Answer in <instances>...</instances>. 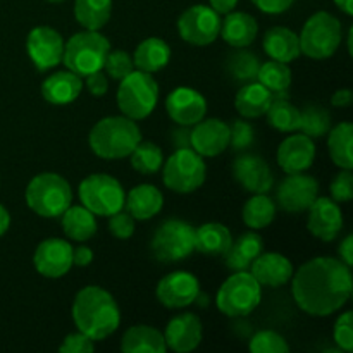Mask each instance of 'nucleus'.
<instances>
[{
	"mask_svg": "<svg viewBox=\"0 0 353 353\" xmlns=\"http://www.w3.org/2000/svg\"><path fill=\"white\" fill-rule=\"evenodd\" d=\"M352 100H353V95H352L350 88L336 90V92L333 93V97H331V103H333L334 107H341V109H345V107H350Z\"/></svg>",
	"mask_w": 353,
	"mask_h": 353,
	"instance_id": "nucleus-54",
	"label": "nucleus"
},
{
	"mask_svg": "<svg viewBox=\"0 0 353 353\" xmlns=\"http://www.w3.org/2000/svg\"><path fill=\"white\" fill-rule=\"evenodd\" d=\"M319 196V181L305 172L288 174L276 190V202L285 212H305Z\"/></svg>",
	"mask_w": 353,
	"mask_h": 353,
	"instance_id": "nucleus-13",
	"label": "nucleus"
},
{
	"mask_svg": "<svg viewBox=\"0 0 353 353\" xmlns=\"http://www.w3.org/2000/svg\"><path fill=\"white\" fill-rule=\"evenodd\" d=\"M81 76L72 71H59L50 74L41 83V97L50 105H68L81 95Z\"/></svg>",
	"mask_w": 353,
	"mask_h": 353,
	"instance_id": "nucleus-24",
	"label": "nucleus"
},
{
	"mask_svg": "<svg viewBox=\"0 0 353 353\" xmlns=\"http://www.w3.org/2000/svg\"><path fill=\"white\" fill-rule=\"evenodd\" d=\"M150 250L162 264L185 261L195 252V228L183 219H165L152 236Z\"/></svg>",
	"mask_w": 353,
	"mask_h": 353,
	"instance_id": "nucleus-9",
	"label": "nucleus"
},
{
	"mask_svg": "<svg viewBox=\"0 0 353 353\" xmlns=\"http://www.w3.org/2000/svg\"><path fill=\"white\" fill-rule=\"evenodd\" d=\"M124 207L137 221H148L164 207V195L154 185H138L124 199Z\"/></svg>",
	"mask_w": 353,
	"mask_h": 353,
	"instance_id": "nucleus-26",
	"label": "nucleus"
},
{
	"mask_svg": "<svg viewBox=\"0 0 353 353\" xmlns=\"http://www.w3.org/2000/svg\"><path fill=\"white\" fill-rule=\"evenodd\" d=\"M327 137V150L330 157L340 169H352L353 168V126L352 123H340L330 130Z\"/></svg>",
	"mask_w": 353,
	"mask_h": 353,
	"instance_id": "nucleus-37",
	"label": "nucleus"
},
{
	"mask_svg": "<svg viewBox=\"0 0 353 353\" xmlns=\"http://www.w3.org/2000/svg\"><path fill=\"white\" fill-rule=\"evenodd\" d=\"M61 217L62 231L72 241H79V243L88 241L90 238L95 236L97 230H99L95 214H92L83 205H72L71 203Z\"/></svg>",
	"mask_w": 353,
	"mask_h": 353,
	"instance_id": "nucleus-32",
	"label": "nucleus"
},
{
	"mask_svg": "<svg viewBox=\"0 0 353 353\" xmlns=\"http://www.w3.org/2000/svg\"><path fill=\"white\" fill-rule=\"evenodd\" d=\"M271 102L272 93L259 81L241 85L234 97V107L245 119H257V117L265 116Z\"/></svg>",
	"mask_w": 353,
	"mask_h": 353,
	"instance_id": "nucleus-29",
	"label": "nucleus"
},
{
	"mask_svg": "<svg viewBox=\"0 0 353 353\" xmlns=\"http://www.w3.org/2000/svg\"><path fill=\"white\" fill-rule=\"evenodd\" d=\"M278 205L265 193H254L252 199L245 202L241 210V219L250 230H264L276 219Z\"/></svg>",
	"mask_w": 353,
	"mask_h": 353,
	"instance_id": "nucleus-36",
	"label": "nucleus"
},
{
	"mask_svg": "<svg viewBox=\"0 0 353 353\" xmlns=\"http://www.w3.org/2000/svg\"><path fill=\"white\" fill-rule=\"evenodd\" d=\"M338 255H340L341 262H345V264L350 265L352 268V264H353V236L352 234H348V236L341 241L340 247H338Z\"/></svg>",
	"mask_w": 353,
	"mask_h": 353,
	"instance_id": "nucleus-53",
	"label": "nucleus"
},
{
	"mask_svg": "<svg viewBox=\"0 0 353 353\" xmlns=\"http://www.w3.org/2000/svg\"><path fill=\"white\" fill-rule=\"evenodd\" d=\"M169 141L176 150L179 148H192V126L178 124L176 128L169 130Z\"/></svg>",
	"mask_w": 353,
	"mask_h": 353,
	"instance_id": "nucleus-50",
	"label": "nucleus"
},
{
	"mask_svg": "<svg viewBox=\"0 0 353 353\" xmlns=\"http://www.w3.org/2000/svg\"><path fill=\"white\" fill-rule=\"evenodd\" d=\"M161 169L165 188L181 195L196 192L207 178L205 161L193 148L174 150Z\"/></svg>",
	"mask_w": 353,
	"mask_h": 353,
	"instance_id": "nucleus-10",
	"label": "nucleus"
},
{
	"mask_svg": "<svg viewBox=\"0 0 353 353\" xmlns=\"http://www.w3.org/2000/svg\"><path fill=\"white\" fill-rule=\"evenodd\" d=\"M248 272L257 279L262 288H281L283 285H286L292 279L295 269H293L292 261L283 254H278V252L264 254L262 252L252 262Z\"/></svg>",
	"mask_w": 353,
	"mask_h": 353,
	"instance_id": "nucleus-23",
	"label": "nucleus"
},
{
	"mask_svg": "<svg viewBox=\"0 0 353 353\" xmlns=\"http://www.w3.org/2000/svg\"><path fill=\"white\" fill-rule=\"evenodd\" d=\"M224 21H221L219 34L228 45L233 48L250 47L259 33V24L252 14L231 10L224 14Z\"/></svg>",
	"mask_w": 353,
	"mask_h": 353,
	"instance_id": "nucleus-25",
	"label": "nucleus"
},
{
	"mask_svg": "<svg viewBox=\"0 0 353 353\" xmlns=\"http://www.w3.org/2000/svg\"><path fill=\"white\" fill-rule=\"evenodd\" d=\"M336 7H340L347 16H353V0H334Z\"/></svg>",
	"mask_w": 353,
	"mask_h": 353,
	"instance_id": "nucleus-58",
	"label": "nucleus"
},
{
	"mask_svg": "<svg viewBox=\"0 0 353 353\" xmlns=\"http://www.w3.org/2000/svg\"><path fill=\"white\" fill-rule=\"evenodd\" d=\"M93 262V250L86 245H79L78 248H72V265L86 268Z\"/></svg>",
	"mask_w": 353,
	"mask_h": 353,
	"instance_id": "nucleus-52",
	"label": "nucleus"
},
{
	"mask_svg": "<svg viewBox=\"0 0 353 353\" xmlns=\"http://www.w3.org/2000/svg\"><path fill=\"white\" fill-rule=\"evenodd\" d=\"M121 352L124 353H165L164 334L152 326L137 324L123 334Z\"/></svg>",
	"mask_w": 353,
	"mask_h": 353,
	"instance_id": "nucleus-30",
	"label": "nucleus"
},
{
	"mask_svg": "<svg viewBox=\"0 0 353 353\" xmlns=\"http://www.w3.org/2000/svg\"><path fill=\"white\" fill-rule=\"evenodd\" d=\"M352 40H353V28H350V30H348V54H350V55H352V52H353Z\"/></svg>",
	"mask_w": 353,
	"mask_h": 353,
	"instance_id": "nucleus-59",
	"label": "nucleus"
},
{
	"mask_svg": "<svg viewBox=\"0 0 353 353\" xmlns=\"http://www.w3.org/2000/svg\"><path fill=\"white\" fill-rule=\"evenodd\" d=\"M171 61V47L162 38L150 37L141 41L133 54L134 68L145 72H157Z\"/></svg>",
	"mask_w": 353,
	"mask_h": 353,
	"instance_id": "nucleus-33",
	"label": "nucleus"
},
{
	"mask_svg": "<svg viewBox=\"0 0 353 353\" xmlns=\"http://www.w3.org/2000/svg\"><path fill=\"white\" fill-rule=\"evenodd\" d=\"M299 130L303 134L314 138H323L331 130V114L326 107L321 103H307L300 110V126Z\"/></svg>",
	"mask_w": 353,
	"mask_h": 353,
	"instance_id": "nucleus-41",
	"label": "nucleus"
},
{
	"mask_svg": "<svg viewBox=\"0 0 353 353\" xmlns=\"http://www.w3.org/2000/svg\"><path fill=\"white\" fill-rule=\"evenodd\" d=\"M78 196L81 205L86 207L90 212L100 217H109L123 209L126 193L116 178L97 172L86 176L79 183Z\"/></svg>",
	"mask_w": 353,
	"mask_h": 353,
	"instance_id": "nucleus-11",
	"label": "nucleus"
},
{
	"mask_svg": "<svg viewBox=\"0 0 353 353\" xmlns=\"http://www.w3.org/2000/svg\"><path fill=\"white\" fill-rule=\"evenodd\" d=\"M353 323H352V312H343L336 319L333 330L334 343L340 347V350L350 353L353 350Z\"/></svg>",
	"mask_w": 353,
	"mask_h": 353,
	"instance_id": "nucleus-46",
	"label": "nucleus"
},
{
	"mask_svg": "<svg viewBox=\"0 0 353 353\" xmlns=\"http://www.w3.org/2000/svg\"><path fill=\"white\" fill-rule=\"evenodd\" d=\"M261 59L254 52L247 50V47H240L231 52L224 62V71L230 76V79L238 85H247V83L257 81L259 68H261Z\"/></svg>",
	"mask_w": 353,
	"mask_h": 353,
	"instance_id": "nucleus-34",
	"label": "nucleus"
},
{
	"mask_svg": "<svg viewBox=\"0 0 353 353\" xmlns=\"http://www.w3.org/2000/svg\"><path fill=\"white\" fill-rule=\"evenodd\" d=\"M307 217V230L312 236L321 241H334L338 234L343 231V212L340 203L327 196H317L309 207Z\"/></svg>",
	"mask_w": 353,
	"mask_h": 353,
	"instance_id": "nucleus-17",
	"label": "nucleus"
},
{
	"mask_svg": "<svg viewBox=\"0 0 353 353\" xmlns=\"http://www.w3.org/2000/svg\"><path fill=\"white\" fill-rule=\"evenodd\" d=\"M265 119L269 126L281 133H295L300 126V110L290 102V97H272Z\"/></svg>",
	"mask_w": 353,
	"mask_h": 353,
	"instance_id": "nucleus-38",
	"label": "nucleus"
},
{
	"mask_svg": "<svg viewBox=\"0 0 353 353\" xmlns=\"http://www.w3.org/2000/svg\"><path fill=\"white\" fill-rule=\"evenodd\" d=\"M233 243L230 230L221 223H205L195 228V252L207 257H223Z\"/></svg>",
	"mask_w": 353,
	"mask_h": 353,
	"instance_id": "nucleus-31",
	"label": "nucleus"
},
{
	"mask_svg": "<svg viewBox=\"0 0 353 353\" xmlns=\"http://www.w3.org/2000/svg\"><path fill=\"white\" fill-rule=\"evenodd\" d=\"M24 199L37 216L55 219L72 203V190L68 179L57 172H41L28 183Z\"/></svg>",
	"mask_w": 353,
	"mask_h": 353,
	"instance_id": "nucleus-4",
	"label": "nucleus"
},
{
	"mask_svg": "<svg viewBox=\"0 0 353 353\" xmlns=\"http://www.w3.org/2000/svg\"><path fill=\"white\" fill-rule=\"evenodd\" d=\"M257 81L264 85L272 95L278 93H286L292 86V69L288 64L279 61H268L262 62L259 68Z\"/></svg>",
	"mask_w": 353,
	"mask_h": 353,
	"instance_id": "nucleus-39",
	"label": "nucleus"
},
{
	"mask_svg": "<svg viewBox=\"0 0 353 353\" xmlns=\"http://www.w3.org/2000/svg\"><path fill=\"white\" fill-rule=\"evenodd\" d=\"M200 292V283L196 276L186 271H174L165 274L155 288L159 303L168 309H186L193 305Z\"/></svg>",
	"mask_w": 353,
	"mask_h": 353,
	"instance_id": "nucleus-15",
	"label": "nucleus"
},
{
	"mask_svg": "<svg viewBox=\"0 0 353 353\" xmlns=\"http://www.w3.org/2000/svg\"><path fill=\"white\" fill-rule=\"evenodd\" d=\"M26 50L34 68L40 72H45L62 62L64 40L54 28L37 26L28 33Z\"/></svg>",
	"mask_w": 353,
	"mask_h": 353,
	"instance_id": "nucleus-14",
	"label": "nucleus"
},
{
	"mask_svg": "<svg viewBox=\"0 0 353 353\" xmlns=\"http://www.w3.org/2000/svg\"><path fill=\"white\" fill-rule=\"evenodd\" d=\"M103 69H105L107 78L121 81L134 69L133 57L126 50H109L103 62Z\"/></svg>",
	"mask_w": 353,
	"mask_h": 353,
	"instance_id": "nucleus-43",
	"label": "nucleus"
},
{
	"mask_svg": "<svg viewBox=\"0 0 353 353\" xmlns=\"http://www.w3.org/2000/svg\"><path fill=\"white\" fill-rule=\"evenodd\" d=\"M331 196L336 203H348L353 199L352 169H341L331 181Z\"/></svg>",
	"mask_w": 353,
	"mask_h": 353,
	"instance_id": "nucleus-45",
	"label": "nucleus"
},
{
	"mask_svg": "<svg viewBox=\"0 0 353 353\" xmlns=\"http://www.w3.org/2000/svg\"><path fill=\"white\" fill-rule=\"evenodd\" d=\"M141 141V131L137 121L126 116H107L100 119L88 133L90 150L105 161L130 157Z\"/></svg>",
	"mask_w": 353,
	"mask_h": 353,
	"instance_id": "nucleus-3",
	"label": "nucleus"
},
{
	"mask_svg": "<svg viewBox=\"0 0 353 353\" xmlns=\"http://www.w3.org/2000/svg\"><path fill=\"white\" fill-rule=\"evenodd\" d=\"M130 162L131 168L140 174L154 176L161 171L162 164H164V154L154 141L141 140L130 154Z\"/></svg>",
	"mask_w": 353,
	"mask_h": 353,
	"instance_id": "nucleus-40",
	"label": "nucleus"
},
{
	"mask_svg": "<svg viewBox=\"0 0 353 353\" xmlns=\"http://www.w3.org/2000/svg\"><path fill=\"white\" fill-rule=\"evenodd\" d=\"M110 16L112 0H74V17L85 30H102Z\"/></svg>",
	"mask_w": 353,
	"mask_h": 353,
	"instance_id": "nucleus-35",
	"label": "nucleus"
},
{
	"mask_svg": "<svg viewBox=\"0 0 353 353\" xmlns=\"http://www.w3.org/2000/svg\"><path fill=\"white\" fill-rule=\"evenodd\" d=\"M231 172L238 185L250 193H268L274 183L271 168L264 157L257 154L243 152L238 155L231 165Z\"/></svg>",
	"mask_w": 353,
	"mask_h": 353,
	"instance_id": "nucleus-18",
	"label": "nucleus"
},
{
	"mask_svg": "<svg viewBox=\"0 0 353 353\" xmlns=\"http://www.w3.org/2000/svg\"><path fill=\"white\" fill-rule=\"evenodd\" d=\"M47 2H50V3H61V2H64V0H47Z\"/></svg>",
	"mask_w": 353,
	"mask_h": 353,
	"instance_id": "nucleus-60",
	"label": "nucleus"
},
{
	"mask_svg": "<svg viewBox=\"0 0 353 353\" xmlns=\"http://www.w3.org/2000/svg\"><path fill=\"white\" fill-rule=\"evenodd\" d=\"M95 341L90 340L86 334H83L81 331H76V333L68 334L64 338V341L59 347L61 353H92L95 350Z\"/></svg>",
	"mask_w": 353,
	"mask_h": 353,
	"instance_id": "nucleus-48",
	"label": "nucleus"
},
{
	"mask_svg": "<svg viewBox=\"0 0 353 353\" xmlns=\"http://www.w3.org/2000/svg\"><path fill=\"white\" fill-rule=\"evenodd\" d=\"M264 252V241L261 234L255 231H248L238 236L236 241L231 243L226 254L223 255L224 264L231 271H248L252 262Z\"/></svg>",
	"mask_w": 353,
	"mask_h": 353,
	"instance_id": "nucleus-27",
	"label": "nucleus"
},
{
	"mask_svg": "<svg viewBox=\"0 0 353 353\" xmlns=\"http://www.w3.org/2000/svg\"><path fill=\"white\" fill-rule=\"evenodd\" d=\"M350 265L334 257H316L292 276L293 300L314 317L333 316L348 302L353 281Z\"/></svg>",
	"mask_w": 353,
	"mask_h": 353,
	"instance_id": "nucleus-1",
	"label": "nucleus"
},
{
	"mask_svg": "<svg viewBox=\"0 0 353 353\" xmlns=\"http://www.w3.org/2000/svg\"><path fill=\"white\" fill-rule=\"evenodd\" d=\"M299 40L303 55L316 61L330 59L343 40V26L331 12L319 10L305 21Z\"/></svg>",
	"mask_w": 353,
	"mask_h": 353,
	"instance_id": "nucleus-8",
	"label": "nucleus"
},
{
	"mask_svg": "<svg viewBox=\"0 0 353 353\" xmlns=\"http://www.w3.org/2000/svg\"><path fill=\"white\" fill-rule=\"evenodd\" d=\"M78 331L93 341H102L117 331L121 310L116 299L100 286H85L74 296L71 309Z\"/></svg>",
	"mask_w": 353,
	"mask_h": 353,
	"instance_id": "nucleus-2",
	"label": "nucleus"
},
{
	"mask_svg": "<svg viewBox=\"0 0 353 353\" xmlns=\"http://www.w3.org/2000/svg\"><path fill=\"white\" fill-rule=\"evenodd\" d=\"M262 47L272 61L285 62V64H290L302 54L299 34L285 26H274L268 30Z\"/></svg>",
	"mask_w": 353,
	"mask_h": 353,
	"instance_id": "nucleus-28",
	"label": "nucleus"
},
{
	"mask_svg": "<svg viewBox=\"0 0 353 353\" xmlns=\"http://www.w3.org/2000/svg\"><path fill=\"white\" fill-rule=\"evenodd\" d=\"M165 110L176 124L193 126L207 114L205 97L190 86H178L165 99Z\"/></svg>",
	"mask_w": 353,
	"mask_h": 353,
	"instance_id": "nucleus-19",
	"label": "nucleus"
},
{
	"mask_svg": "<svg viewBox=\"0 0 353 353\" xmlns=\"http://www.w3.org/2000/svg\"><path fill=\"white\" fill-rule=\"evenodd\" d=\"M314 159H316V145L307 134H290L279 143L278 164L286 174L309 171L314 164Z\"/></svg>",
	"mask_w": 353,
	"mask_h": 353,
	"instance_id": "nucleus-21",
	"label": "nucleus"
},
{
	"mask_svg": "<svg viewBox=\"0 0 353 353\" xmlns=\"http://www.w3.org/2000/svg\"><path fill=\"white\" fill-rule=\"evenodd\" d=\"M195 303L196 307H200V309H207V307H209V303H210V296L207 295V293H203L202 290H200L199 292V295H196V299H195Z\"/></svg>",
	"mask_w": 353,
	"mask_h": 353,
	"instance_id": "nucleus-57",
	"label": "nucleus"
},
{
	"mask_svg": "<svg viewBox=\"0 0 353 353\" xmlns=\"http://www.w3.org/2000/svg\"><path fill=\"white\" fill-rule=\"evenodd\" d=\"M252 353H290V345L285 338L272 330H264L255 333L248 343Z\"/></svg>",
	"mask_w": 353,
	"mask_h": 353,
	"instance_id": "nucleus-42",
	"label": "nucleus"
},
{
	"mask_svg": "<svg viewBox=\"0 0 353 353\" xmlns=\"http://www.w3.org/2000/svg\"><path fill=\"white\" fill-rule=\"evenodd\" d=\"M230 147V124L223 119H202L192 128V148L202 157H216Z\"/></svg>",
	"mask_w": 353,
	"mask_h": 353,
	"instance_id": "nucleus-22",
	"label": "nucleus"
},
{
	"mask_svg": "<svg viewBox=\"0 0 353 353\" xmlns=\"http://www.w3.org/2000/svg\"><path fill=\"white\" fill-rule=\"evenodd\" d=\"M109 50L110 41L103 34L99 31L85 30L74 33L65 41L62 62L69 71L85 78L92 72L102 71Z\"/></svg>",
	"mask_w": 353,
	"mask_h": 353,
	"instance_id": "nucleus-6",
	"label": "nucleus"
},
{
	"mask_svg": "<svg viewBox=\"0 0 353 353\" xmlns=\"http://www.w3.org/2000/svg\"><path fill=\"white\" fill-rule=\"evenodd\" d=\"M262 300V286L248 271H234L221 285L216 295V305L223 316L243 319L250 316Z\"/></svg>",
	"mask_w": 353,
	"mask_h": 353,
	"instance_id": "nucleus-5",
	"label": "nucleus"
},
{
	"mask_svg": "<svg viewBox=\"0 0 353 353\" xmlns=\"http://www.w3.org/2000/svg\"><path fill=\"white\" fill-rule=\"evenodd\" d=\"M33 265L43 278H62L72 268V245L62 238H47L34 250Z\"/></svg>",
	"mask_w": 353,
	"mask_h": 353,
	"instance_id": "nucleus-16",
	"label": "nucleus"
},
{
	"mask_svg": "<svg viewBox=\"0 0 353 353\" xmlns=\"http://www.w3.org/2000/svg\"><path fill=\"white\" fill-rule=\"evenodd\" d=\"M85 78H86V81L83 83V85L86 86V90H88L93 97L105 95L107 90H109V81H107L105 72L95 71V72H92V74L85 76Z\"/></svg>",
	"mask_w": 353,
	"mask_h": 353,
	"instance_id": "nucleus-49",
	"label": "nucleus"
},
{
	"mask_svg": "<svg viewBox=\"0 0 353 353\" xmlns=\"http://www.w3.org/2000/svg\"><path fill=\"white\" fill-rule=\"evenodd\" d=\"M109 231L117 240H128L134 234V219L128 210L124 212L121 209L119 212L109 216Z\"/></svg>",
	"mask_w": 353,
	"mask_h": 353,
	"instance_id": "nucleus-47",
	"label": "nucleus"
},
{
	"mask_svg": "<svg viewBox=\"0 0 353 353\" xmlns=\"http://www.w3.org/2000/svg\"><path fill=\"white\" fill-rule=\"evenodd\" d=\"M252 3L262 12L276 16V14L286 12L295 3V0H252Z\"/></svg>",
	"mask_w": 353,
	"mask_h": 353,
	"instance_id": "nucleus-51",
	"label": "nucleus"
},
{
	"mask_svg": "<svg viewBox=\"0 0 353 353\" xmlns=\"http://www.w3.org/2000/svg\"><path fill=\"white\" fill-rule=\"evenodd\" d=\"M178 31L179 37L188 43L205 47L219 37L221 17L210 6L196 3L179 16Z\"/></svg>",
	"mask_w": 353,
	"mask_h": 353,
	"instance_id": "nucleus-12",
	"label": "nucleus"
},
{
	"mask_svg": "<svg viewBox=\"0 0 353 353\" xmlns=\"http://www.w3.org/2000/svg\"><path fill=\"white\" fill-rule=\"evenodd\" d=\"M255 130L248 121L234 119L230 126V145L234 152H245L254 145Z\"/></svg>",
	"mask_w": 353,
	"mask_h": 353,
	"instance_id": "nucleus-44",
	"label": "nucleus"
},
{
	"mask_svg": "<svg viewBox=\"0 0 353 353\" xmlns=\"http://www.w3.org/2000/svg\"><path fill=\"white\" fill-rule=\"evenodd\" d=\"M116 100L123 116L133 121L147 119L159 102L157 81L150 72L133 69L119 81Z\"/></svg>",
	"mask_w": 353,
	"mask_h": 353,
	"instance_id": "nucleus-7",
	"label": "nucleus"
},
{
	"mask_svg": "<svg viewBox=\"0 0 353 353\" xmlns=\"http://www.w3.org/2000/svg\"><path fill=\"white\" fill-rule=\"evenodd\" d=\"M9 226H10V214L9 210L0 203V236H3V234L7 233Z\"/></svg>",
	"mask_w": 353,
	"mask_h": 353,
	"instance_id": "nucleus-56",
	"label": "nucleus"
},
{
	"mask_svg": "<svg viewBox=\"0 0 353 353\" xmlns=\"http://www.w3.org/2000/svg\"><path fill=\"white\" fill-rule=\"evenodd\" d=\"M209 2L217 14H228L236 9L238 6V0H209Z\"/></svg>",
	"mask_w": 353,
	"mask_h": 353,
	"instance_id": "nucleus-55",
	"label": "nucleus"
},
{
	"mask_svg": "<svg viewBox=\"0 0 353 353\" xmlns=\"http://www.w3.org/2000/svg\"><path fill=\"white\" fill-rule=\"evenodd\" d=\"M164 341L168 350L176 353H190L202 343V321L196 314L183 312L172 317L165 326Z\"/></svg>",
	"mask_w": 353,
	"mask_h": 353,
	"instance_id": "nucleus-20",
	"label": "nucleus"
}]
</instances>
